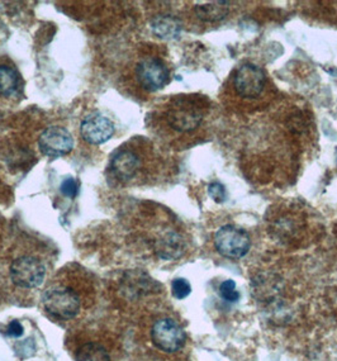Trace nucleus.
Returning <instances> with one entry per match:
<instances>
[{
    "label": "nucleus",
    "instance_id": "nucleus-1",
    "mask_svg": "<svg viewBox=\"0 0 337 361\" xmlns=\"http://www.w3.org/2000/svg\"><path fill=\"white\" fill-rule=\"evenodd\" d=\"M93 303V288L75 273H65L42 295L46 313L56 321H74Z\"/></svg>",
    "mask_w": 337,
    "mask_h": 361
},
{
    "label": "nucleus",
    "instance_id": "nucleus-2",
    "mask_svg": "<svg viewBox=\"0 0 337 361\" xmlns=\"http://www.w3.org/2000/svg\"><path fill=\"white\" fill-rule=\"evenodd\" d=\"M146 332L152 351L168 356H180L188 343L187 332L180 319L171 311H151Z\"/></svg>",
    "mask_w": 337,
    "mask_h": 361
},
{
    "label": "nucleus",
    "instance_id": "nucleus-3",
    "mask_svg": "<svg viewBox=\"0 0 337 361\" xmlns=\"http://www.w3.org/2000/svg\"><path fill=\"white\" fill-rule=\"evenodd\" d=\"M268 232L275 241L286 247L298 249L311 241V224L300 208H279L268 216Z\"/></svg>",
    "mask_w": 337,
    "mask_h": 361
},
{
    "label": "nucleus",
    "instance_id": "nucleus-4",
    "mask_svg": "<svg viewBox=\"0 0 337 361\" xmlns=\"http://www.w3.org/2000/svg\"><path fill=\"white\" fill-rule=\"evenodd\" d=\"M206 100L194 95H184L168 102L164 111V121L175 133L189 135L200 128L206 118Z\"/></svg>",
    "mask_w": 337,
    "mask_h": 361
},
{
    "label": "nucleus",
    "instance_id": "nucleus-5",
    "mask_svg": "<svg viewBox=\"0 0 337 361\" xmlns=\"http://www.w3.org/2000/svg\"><path fill=\"white\" fill-rule=\"evenodd\" d=\"M114 343L100 331H78L70 340V354L75 361H114Z\"/></svg>",
    "mask_w": 337,
    "mask_h": 361
},
{
    "label": "nucleus",
    "instance_id": "nucleus-6",
    "mask_svg": "<svg viewBox=\"0 0 337 361\" xmlns=\"http://www.w3.org/2000/svg\"><path fill=\"white\" fill-rule=\"evenodd\" d=\"M268 85L265 71L254 63H244L231 78V87L241 100L255 102L260 99Z\"/></svg>",
    "mask_w": 337,
    "mask_h": 361
},
{
    "label": "nucleus",
    "instance_id": "nucleus-7",
    "mask_svg": "<svg viewBox=\"0 0 337 361\" xmlns=\"http://www.w3.org/2000/svg\"><path fill=\"white\" fill-rule=\"evenodd\" d=\"M46 271V265L39 257L25 254L13 260L9 276L16 287L31 290L42 286Z\"/></svg>",
    "mask_w": 337,
    "mask_h": 361
},
{
    "label": "nucleus",
    "instance_id": "nucleus-8",
    "mask_svg": "<svg viewBox=\"0 0 337 361\" xmlns=\"http://www.w3.org/2000/svg\"><path fill=\"white\" fill-rule=\"evenodd\" d=\"M151 249L160 260L175 262L185 256L189 241L180 230L175 227H163L152 237Z\"/></svg>",
    "mask_w": 337,
    "mask_h": 361
},
{
    "label": "nucleus",
    "instance_id": "nucleus-9",
    "mask_svg": "<svg viewBox=\"0 0 337 361\" xmlns=\"http://www.w3.org/2000/svg\"><path fill=\"white\" fill-rule=\"evenodd\" d=\"M214 246L223 257L238 260L249 252L251 240L246 231L227 224L214 233Z\"/></svg>",
    "mask_w": 337,
    "mask_h": 361
},
{
    "label": "nucleus",
    "instance_id": "nucleus-10",
    "mask_svg": "<svg viewBox=\"0 0 337 361\" xmlns=\"http://www.w3.org/2000/svg\"><path fill=\"white\" fill-rule=\"evenodd\" d=\"M144 155L132 147H119L111 157V174L122 184H128L140 178L144 170Z\"/></svg>",
    "mask_w": 337,
    "mask_h": 361
},
{
    "label": "nucleus",
    "instance_id": "nucleus-11",
    "mask_svg": "<svg viewBox=\"0 0 337 361\" xmlns=\"http://www.w3.org/2000/svg\"><path fill=\"white\" fill-rule=\"evenodd\" d=\"M135 75L140 87L146 92H157L168 85L170 71L163 59L157 56L142 57L135 68Z\"/></svg>",
    "mask_w": 337,
    "mask_h": 361
},
{
    "label": "nucleus",
    "instance_id": "nucleus-12",
    "mask_svg": "<svg viewBox=\"0 0 337 361\" xmlns=\"http://www.w3.org/2000/svg\"><path fill=\"white\" fill-rule=\"evenodd\" d=\"M38 147L44 156L56 159L71 152L74 147V140L66 128L52 126L46 128L38 138Z\"/></svg>",
    "mask_w": 337,
    "mask_h": 361
},
{
    "label": "nucleus",
    "instance_id": "nucleus-13",
    "mask_svg": "<svg viewBox=\"0 0 337 361\" xmlns=\"http://www.w3.org/2000/svg\"><path fill=\"white\" fill-rule=\"evenodd\" d=\"M114 131L116 128L112 121L98 112L87 114L80 126V133L84 141L95 146L106 144L112 138Z\"/></svg>",
    "mask_w": 337,
    "mask_h": 361
},
{
    "label": "nucleus",
    "instance_id": "nucleus-14",
    "mask_svg": "<svg viewBox=\"0 0 337 361\" xmlns=\"http://www.w3.org/2000/svg\"><path fill=\"white\" fill-rule=\"evenodd\" d=\"M180 19L171 14H159L151 19V31L161 39H175L180 36Z\"/></svg>",
    "mask_w": 337,
    "mask_h": 361
},
{
    "label": "nucleus",
    "instance_id": "nucleus-15",
    "mask_svg": "<svg viewBox=\"0 0 337 361\" xmlns=\"http://www.w3.org/2000/svg\"><path fill=\"white\" fill-rule=\"evenodd\" d=\"M228 4L226 1H213L207 4H198L194 6L195 16L207 23H214L223 20L228 14Z\"/></svg>",
    "mask_w": 337,
    "mask_h": 361
},
{
    "label": "nucleus",
    "instance_id": "nucleus-16",
    "mask_svg": "<svg viewBox=\"0 0 337 361\" xmlns=\"http://www.w3.org/2000/svg\"><path fill=\"white\" fill-rule=\"evenodd\" d=\"M20 76L16 68L9 65H0V94L3 97H12L18 92Z\"/></svg>",
    "mask_w": 337,
    "mask_h": 361
},
{
    "label": "nucleus",
    "instance_id": "nucleus-17",
    "mask_svg": "<svg viewBox=\"0 0 337 361\" xmlns=\"http://www.w3.org/2000/svg\"><path fill=\"white\" fill-rule=\"evenodd\" d=\"M221 297L227 302H236L240 298V294L236 290V284L233 281H225L219 287Z\"/></svg>",
    "mask_w": 337,
    "mask_h": 361
},
{
    "label": "nucleus",
    "instance_id": "nucleus-18",
    "mask_svg": "<svg viewBox=\"0 0 337 361\" xmlns=\"http://www.w3.org/2000/svg\"><path fill=\"white\" fill-rule=\"evenodd\" d=\"M171 290H173V295L176 299L187 298L188 295L192 292V287L189 284L187 279H175L171 284Z\"/></svg>",
    "mask_w": 337,
    "mask_h": 361
},
{
    "label": "nucleus",
    "instance_id": "nucleus-19",
    "mask_svg": "<svg viewBox=\"0 0 337 361\" xmlns=\"http://www.w3.org/2000/svg\"><path fill=\"white\" fill-rule=\"evenodd\" d=\"M61 193L68 197V198H75L78 193H79V185H78V181L74 178H68L61 183V187H60Z\"/></svg>",
    "mask_w": 337,
    "mask_h": 361
},
{
    "label": "nucleus",
    "instance_id": "nucleus-20",
    "mask_svg": "<svg viewBox=\"0 0 337 361\" xmlns=\"http://www.w3.org/2000/svg\"><path fill=\"white\" fill-rule=\"evenodd\" d=\"M208 193L217 203H223L226 200V188L219 181H214L208 187Z\"/></svg>",
    "mask_w": 337,
    "mask_h": 361
},
{
    "label": "nucleus",
    "instance_id": "nucleus-21",
    "mask_svg": "<svg viewBox=\"0 0 337 361\" xmlns=\"http://www.w3.org/2000/svg\"><path fill=\"white\" fill-rule=\"evenodd\" d=\"M145 361H180V359H179V356L163 355V354L152 351V354L147 355Z\"/></svg>",
    "mask_w": 337,
    "mask_h": 361
},
{
    "label": "nucleus",
    "instance_id": "nucleus-22",
    "mask_svg": "<svg viewBox=\"0 0 337 361\" xmlns=\"http://www.w3.org/2000/svg\"><path fill=\"white\" fill-rule=\"evenodd\" d=\"M23 334V327L19 324L18 321H13L12 324L8 327V335L13 337L20 336Z\"/></svg>",
    "mask_w": 337,
    "mask_h": 361
}]
</instances>
